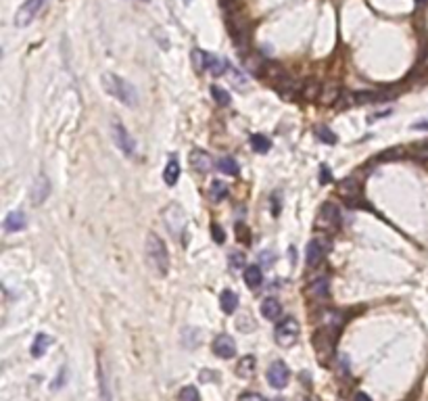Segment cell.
Returning <instances> with one entry per match:
<instances>
[{
	"instance_id": "6da1fadb",
	"label": "cell",
	"mask_w": 428,
	"mask_h": 401,
	"mask_svg": "<svg viewBox=\"0 0 428 401\" xmlns=\"http://www.w3.org/2000/svg\"><path fill=\"white\" fill-rule=\"evenodd\" d=\"M100 84H103L105 92L111 94L113 98H117L121 105H126V107H136V105H138V92H136V88L132 86L128 79L121 77V75L107 71V73H103V77H100Z\"/></svg>"
},
{
	"instance_id": "7a4b0ae2",
	"label": "cell",
	"mask_w": 428,
	"mask_h": 401,
	"mask_svg": "<svg viewBox=\"0 0 428 401\" xmlns=\"http://www.w3.org/2000/svg\"><path fill=\"white\" fill-rule=\"evenodd\" d=\"M146 262L155 269L157 276H165L169 272V253L165 243L159 238V234L148 232L146 234Z\"/></svg>"
},
{
	"instance_id": "3957f363",
	"label": "cell",
	"mask_w": 428,
	"mask_h": 401,
	"mask_svg": "<svg viewBox=\"0 0 428 401\" xmlns=\"http://www.w3.org/2000/svg\"><path fill=\"white\" fill-rule=\"evenodd\" d=\"M315 230L320 232H336L341 228V211L334 203H324L318 211V217H315Z\"/></svg>"
},
{
	"instance_id": "277c9868",
	"label": "cell",
	"mask_w": 428,
	"mask_h": 401,
	"mask_svg": "<svg viewBox=\"0 0 428 401\" xmlns=\"http://www.w3.org/2000/svg\"><path fill=\"white\" fill-rule=\"evenodd\" d=\"M299 334H301V326L292 316L278 322L276 330H274V338H276V343L280 347H292L299 340Z\"/></svg>"
},
{
	"instance_id": "5b68a950",
	"label": "cell",
	"mask_w": 428,
	"mask_h": 401,
	"mask_svg": "<svg viewBox=\"0 0 428 401\" xmlns=\"http://www.w3.org/2000/svg\"><path fill=\"white\" fill-rule=\"evenodd\" d=\"M111 136H113V142L117 144V148H119L126 157H134V155H136V142H134V138L130 136V132L126 130V126L121 124L119 119H113V122H111Z\"/></svg>"
},
{
	"instance_id": "8992f818",
	"label": "cell",
	"mask_w": 428,
	"mask_h": 401,
	"mask_svg": "<svg viewBox=\"0 0 428 401\" xmlns=\"http://www.w3.org/2000/svg\"><path fill=\"white\" fill-rule=\"evenodd\" d=\"M48 0H25L23 6L19 8V13L15 17V25L17 27H25L34 21V19L40 15V11L46 6Z\"/></svg>"
},
{
	"instance_id": "52a82bcc",
	"label": "cell",
	"mask_w": 428,
	"mask_h": 401,
	"mask_svg": "<svg viewBox=\"0 0 428 401\" xmlns=\"http://www.w3.org/2000/svg\"><path fill=\"white\" fill-rule=\"evenodd\" d=\"M343 324H345V316L341 312H336V309H324L320 314V328L334 336L341 333Z\"/></svg>"
},
{
	"instance_id": "ba28073f",
	"label": "cell",
	"mask_w": 428,
	"mask_h": 401,
	"mask_svg": "<svg viewBox=\"0 0 428 401\" xmlns=\"http://www.w3.org/2000/svg\"><path fill=\"white\" fill-rule=\"evenodd\" d=\"M288 378H290V370L284 362H274L268 370V380L274 389H284L288 385Z\"/></svg>"
},
{
	"instance_id": "9c48e42d",
	"label": "cell",
	"mask_w": 428,
	"mask_h": 401,
	"mask_svg": "<svg viewBox=\"0 0 428 401\" xmlns=\"http://www.w3.org/2000/svg\"><path fill=\"white\" fill-rule=\"evenodd\" d=\"M336 195L341 199H345L347 203H353V200H357L361 195V184L355 178H345L336 184Z\"/></svg>"
},
{
	"instance_id": "30bf717a",
	"label": "cell",
	"mask_w": 428,
	"mask_h": 401,
	"mask_svg": "<svg viewBox=\"0 0 428 401\" xmlns=\"http://www.w3.org/2000/svg\"><path fill=\"white\" fill-rule=\"evenodd\" d=\"M188 161H190V167L197 169V172H201V174H207V172L213 169V159H211V155L207 153V150H203V148H192Z\"/></svg>"
},
{
	"instance_id": "8fae6325",
	"label": "cell",
	"mask_w": 428,
	"mask_h": 401,
	"mask_svg": "<svg viewBox=\"0 0 428 401\" xmlns=\"http://www.w3.org/2000/svg\"><path fill=\"white\" fill-rule=\"evenodd\" d=\"M213 353L221 359H230L236 355V343L230 334H219L215 340H213Z\"/></svg>"
},
{
	"instance_id": "7c38bea8",
	"label": "cell",
	"mask_w": 428,
	"mask_h": 401,
	"mask_svg": "<svg viewBox=\"0 0 428 401\" xmlns=\"http://www.w3.org/2000/svg\"><path fill=\"white\" fill-rule=\"evenodd\" d=\"M326 249H328V245L322 243V240H318V238L311 240V243L307 245V251H305V262H307V267H315V266L322 264Z\"/></svg>"
},
{
	"instance_id": "4fadbf2b",
	"label": "cell",
	"mask_w": 428,
	"mask_h": 401,
	"mask_svg": "<svg viewBox=\"0 0 428 401\" xmlns=\"http://www.w3.org/2000/svg\"><path fill=\"white\" fill-rule=\"evenodd\" d=\"M163 222H165V226H167V230L171 232V236H180L182 230H184V226H186V213L178 207L176 217H171V213L165 209V211H163Z\"/></svg>"
},
{
	"instance_id": "5bb4252c",
	"label": "cell",
	"mask_w": 428,
	"mask_h": 401,
	"mask_svg": "<svg viewBox=\"0 0 428 401\" xmlns=\"http://www.w3.org/2000/svg\"><path fill=\"white\" fill-rule=\"evenodd\" d=\"M50 195V180L44 176V174H40L36 180H34V188H32V200L36 205H42L44 200H46V197Z\"/></svg>"
},
{
	"instance_id": "9a60e30c",
	"label": "cell",
	"mask_w": 428,
	"mask_h": 401,
	"mask_svg": "<svg viewBox=\"0 0 428 401\" xmlns=\"http://www.w3.org/2000/svg\"><path fill=\"white\" fill-rule=\"evenodd\" d=\"M27 226V217L23 211H11L4 217V230L6 232H21Z\"/></svg>"
},
{
	"instance_id": "2e32d148",
	"label": "cell",
	"mask_w": 428,
	"mask_h": 401,
	"mask_svg": "<svg viewBox=\"0 0 428 401\" xmlns=\"http://www.w3.org/2000/svg\"><path fill=\"white\" fill-rule=\"evenodd\" d=\"M261 316L266 318V320H278V318L282 316V305H280V301L274 299V297L263 299V303H261Z\"/></svg>"
},
{
	"instance_id": "e0dca14e",
	"label": "cell",
	"mask_w": 428,
	"mask_h": 401,
	"mask_svg": "<svg viewBox=\"0 0 428 401\" xmlns=\"http://www.w3.org/2000/svg\"><path fill=\"white\" fill-rule=\"evenodd\" d=\"M305 295H307L309 299H326L328 297V280L326 278H320V280H315V282H311L309 286H307V290H305Z\"/></svg>"
},
{
	"instance_id": "ac0fdd59",
	"label": "cell",
	"mask_w": 428,
	"mask_h": 401,
	"mask_svg": "<svg viewBox=\"0 0 428 401\" xmlns=\"http://www.w3.org/2000/svg\"><path fill=\"white\" fill-rule=\"evenodd\" d=\"M244 282L249 288H259L263 282V272L259 266H247L244 267Z\"/></svg>"
},
{
	"instance_id": "d6986e66",
	"label": "cell",
	"mask_w": 428,
	"mask_h": 401,
	"mask_svg": "<svg viewBox=\"0 0 428 401\" xmlns=\"http://www.w3.org/2000/svg\"><path fill=\"white\" fill-rule=\"evenodd\" d=\"M219 305L226 314H234L238 309V295L232 293V290H221L219 295Z\"/></svg>"
},
{
	"instance_id": "ffe728a7",
	"label": "cell",
	"mask_w": 428,
	"mask_h": 401,
	"mask_svg": "<svg viewBox=\"0 0 428 401\" xmlns=\"http://www.w3.org/2000/svg\"><path fill=\"white\" fill-rule=\"evenodd\" d=\"M255 366H257V359L253 355H244V357H240V362L236 366V374L240 378H251L255 374Z\"/></svg>"
},
{
	"instance_id": "44dd1931",
	"label": "cell",
	"mask_w": 428,
	"mask_h": 401,
	"mask_svg": "<svg viewBox=\"0 0 428 401\" xmlns=\"http://www.w3.org/2000/svg\"><path fill=\"white\" fill-rule=\"evenodd\" d=\"M50 343H53V338H50L46 333H38L34 343H32V355L34 357H42L46 353V349L50 347Z\"/></svg>"
},
{
	"instance_id": "7402d4cb",
	"label": "cell",
	"mask_w": 428,
	"mask_h": 401,
	"mask_svg": "<svg viewBox=\"0 0 428 401\" xmlns=\"http://www.w3.org/2000/svg\"><path fill=\"white\" fill-rule=\"evenodd\" d=\"M178 178H180V163H178V159H169L165 169H163V180H165L167 186H174L178 182Z\"/></svg>"
},
{
	"instance_id": "603a6c76",
	"label": "cell",
	"mask_w": 428,
	"mask_h": 401,
	"mask_svg": "<svg viewBox=\"0 0 428 401\" xmlns=\"http://www.w3.org/2000/svg\"><path fill=\"white\" fill-rule=\"evenodd\" d=\"M341 96V88L336 84H324L322 86V94H320V103L322 105H332L336 103Z\"/></svg>"
},
{
	"instance_id": "cb8c5ba5",
	"label": "cell",
	"mask_w": 428,
	"mask_h": 401,
	"mask_svg": "<svg viewBox=\"0 0 428 401\" xmlns=\"http://www.w3.org/2000/svg\"><path fill=\"white\" fill-rule=\"evenodd\" d=\"M98 393H100V401H113L109 380H107V372H105V368L100 364H98Z\"/></svg>"
},
{
	"instance_id": "d4e9b609",
	"label": "cell",
	"mask_w": 428,
	"mask_h": 401,
	"mask_svg": "<svg viewBox=\"0 0 428 401\" xmlns=\"http://www.w3.org/2000/svg\"><path fill=\"white\" fill-rule=\"evenodd\" d=\"M320 94H322V86L315 79H307L301 88V96L305 100H320Z\"/></svg>"
},
{
	"instance_id": "484cf974",
	"label": "cell",
	"mask_w": 428,
	"mask_h": 401,
	"mask_svg": "<svg viewBox=\"0 0 428 401\" xmlns=\"http://www.w3.org/2000/svg\"><path fill=\"white\" fill-rule=\"evenodd\" d=\"M209 197H211V200H223L228 197V184L226 182H221V180H213L211 182V186H209Z\"/></svg>"
},
{
	"instance_id": "4316f807",
	"label": "cell",
	"mask_w": 428,
	"mask_h": 401,
	"mask_svg": "<svg viewBox=\"0 0 428 401\" xmlns=\"http://www.w3.org/2000/svg\"><path fill=\"white\" fill-rule=\"evenodd\" d=\"M207 63H209V55L205 53V50H201V48L192 50V65H195L197 73L207 71Z\"/></svg>"
},
{
	"instance_id": "83f0119b",
	"label": "cell",
	"mask_w": 428,
	"mask_h": 401,
	"mask_svg": "<svg viewBox=\"0 0 428 401\" xmlns=\"http://www.w3.org/2000/svg\"><path fill=\"white\" fill-rule=\"evenodd\" d=\"M251 146L257 150V153H268V150L272 148V142L268 140V136H263V134H253L251 136Z\"/></svg>"
},
{
	"instance_id": "f1b7e54d",
	"label": "cell",
	"mask_w": 428,
	"mask_h": 401,
	"mask_svg": "<svg viewBox=\"0 0 428 401\" xmlns=\"http://www.w3.org/2000/svg\"><path fill=\"white\" fill-rule=\"evenodd\" d=\"M226 61H221V59H217L215 55H209V63H207V71H211L213 75H221L226 73Z\"/></svg>"
},
{
	"instance_id": "f546056e",
	"label": "cell",
	"mask_w": 428,
	"mask_h": 401,
	"mask_svg": "<svg viewBox=\"0 0 428 401\" xmlns=\"http://www.w3.org/2000/svg\"><path fill=\"white\" fill-rule=\"evenodd\" d=\"M219 169L223 174H228V176H236L238 174V163L234 161L232 157H221L219 159Z\"/></svg>"
},
{
	"instance_id": "4dcf8cb0",
	"label": "cell",
	"mask_w": 428,
	"mask_h": 401,
	"mask_svg": "<svg viewBox=\"0 0 428 401\" xmlns=\"http://www.w3.org/2000/svg\"><path fill=\"white\" fill-rule=\"evenodd\" d=\"M211 96H213V100H215L217 105H221V107L230 105V94H228L221 86H211Z\"/></svg>"
},
{
	"instance_id": "1f68e13d",
	"label": "cell",
	"mask_w": 428,
	"mask_h": 401,
	"mask_svg": "<svg viewBox=\"0 0 428 401\" xmlns=\"http://www.w3.org/2000/svg\"><path fill=\"white\" fill-rule=\"evenodd\" d=\"M315 136H318V140H322V142H326V144H334L336 142V136L332 134V130L326 128V126H318V128H315Z\"/></svg>"
},
{
	"instance_id": "d6a6232c",
	"label": "cell",
	"mask_w": 428,
	"mask_h": 401,
	"mask_svg": "<svg viewBox=\"0 0 428 401\" xmlns=\"http://www.w3.org/2000/svg\"><path fill=\"white\" fill-rule=\"evenodd\" d=\"M180 401H199L197 387H184L180 391Z\"/></svg>"
},
{
	"instance_id": "836d02e7",
	"label": "cell",
	"mask_w": 428,
	"mask_h": 401,
	"mask_svg": "<svg viewBox=\"0 0 428 401\" xmlns=\"http://www.w3.org/2000/svg\"><path fill=\"white\" fill-rule=\"evenodd\" d=\"M353 98H355V103H376L380 98V94L378 92H357Z\"/></svg>"
},
{
	"instance_id": "e575fe53",
	"label": "cell",
	"mask_w": 428,
	"mask_h": 401,
	"mask_svg": "<svg viewBox=\"0 0 428 401\" xmlns=\"http://www.w3.org/2000/svg\"><path fill=\"white\" fill-rule=\"evenodd\" d=\"M230 266H232V269L244 267V255L240 253V251H234V253L230 255Z\"/></svg>"
},
{
	"instance_id": "d590c367",
	"label": "cell",
	"mask_w": 428,
	"mask_h": 401,
	"mask_svg": "<svg viewBox=\"0 0 428 401\" xmlns=\"http://www.w3.org/2000/svg\"><path fill=\"white\" fill-rule=\"evenodd\" d=\"M211 236H213V240H215L217 245H221L223 240H226V234H223V230H221L217 224H213V226H211Z\"/></svg>"
},
{
	"instance_id": "8d00e7d4",
	"label": "cell",
	"mask_w": 428,
	"mask_h": 401,
	"mask_svg": "<svg viewBox=\"0 0 428 401\" xmlns=\"http://www.w3.org/2000/svg\"><path fill=\"white\" fill-rule=\"evenodd\" d=\"M238 401H268L261 393H253V391H247V393H242L238 397Z\"/></svg>"
},
{
	"instance_id": "74e56055",
	"label": "cell",
	"mask_w": 428,
	"mask_h": 401,
	"mask_svg": "<svg viewBox=\"0 0 428 401\" xmlns=\"http://www.w3.org/2000/svg\"><path fill=\"white\" fill-rule=\"evenodd\" d=\"M236 232H238V240H242V243H251L249 228L244 226V224H236Z\"/></svg>"
},
{
	"instance_id": "f35d334b",
	"label": "cell",
	"mask_w": 428,
	"mask_h": 401,
	"mask_svg": "<svg viewBox=\"0 0 428 401\" xmlns=\"http://www.w3.org/2000/svg\"><path fill=\"white\" fill-rule=\"evenodd\" d=\"M414 157L418 159V161H428V144H420V146H416Z\"/></svg>"
},
{
	"instance_id": "ab89813d",
	"label": "cell",
	"mask_w": 428,
	"mask_h": 401,
	"mask_svg": "<svg viewBox=\"0 0 428 401\" xmlns=\"http://www.w3.org/2000/svg\"><path fill=\"white\" fill-rule=\"evenodd\" d=\"M328 180H330L328 165H322V178H320V182H322V184H328Z\"/></svg>"
},
{
	"instance_id": "60d3db41",
	"label": "cell",
	"mask_w": 428,
	"mask_h": 401,
	"mask_svg": "<svg viewBox=\"0 0 428 401\" xmlns=\"http://www.w3.org/2000/svg\"><path fill=\"white\" fill-rule=\"evenodd\" d=\"M355 401H372V399L365 393H357V395H355Z\"/></svg>"
},
{
	"instance_id": "b9f144b4",
	"label": "cell",
	"mask_w": 428,
	"mask_h": 401,
	"mask_svg": "<svg viewBox=\"0 0 428 401\" xmlns=\"http://www.w3.org/2000/svg\"><path fill=\"white\" fill-rule=\"evenodd\" d=\"M278 401H282V399H278Z\"/></svg>"
}]
</instances>
